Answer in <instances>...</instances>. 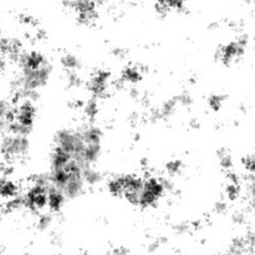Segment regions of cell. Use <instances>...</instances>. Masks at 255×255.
Segmentation results:
<instances>
[{
  "label": "cell",
  "mask_w": 255,
  "mask_h": 255,
  "mask_svg": "<svg viewBox=\"0 0 255 255\" xmlns=\"http://www.w3.org/2000/svg\"><path fill=\"white\" fill-rule=\"evenodd\" d=\"M55 143L57 148L69 153L75 161L79 159L84 149L85 142L82 139L80 131H74L70 128H61L55 134Z\"/></svg>",
  "instance_id": "6da1fadb"
},
{
  "label": "cell",
  "mask_w": 255,
  "mask_h": 255,
  "mask_svg": "<svg viewBox=\"0 0 255 255\" xmlns=\"http://www.w3.org/2000/svg\"><path fill=\"white\" fill-rule=\"evenodd\" d=\"M29 139L26 136L9 133L2 137L0 142V149L7 158H16L24 156L29 151Z\"/></svg>",
  "instance_id": "7a4b0ae2"
},
{
  "label": "cell",
  "mask_w": 255,
  "mask_h": 255,
  "mask_svg": "<svg viewBox=\"0 0 255 255\" xmlns=\"http://www.w3.org/2000/svg\"><path fill=\"white\" fill-rule=\"evenodd\" d=\"M163 191L164 187L161 179L153 178V177L142 179V188L141 193H139L138 204L142 207L151 206L161 197Z\"/></svg>",
  "instance_id": "3957f363"
},
{
  "label": "cell",
  "mask_w": 255,
  "mask_h": 255,
  "mask_svg": "<svg viewBox=\"0 0 255 255\" xmlns=\"http://www.w3.org/2000/svg\"><path fill=\"white\" fill-rule=\"evenodd\" d=\"M35 116V107L31 101H24L14 109V120L26 126H32Z\"/></svg>",
  "instance_id": "277c9868"
},
{
  "label": "cell",
  "mask_w": 255,
  "mask_h": 255,
  "mask_svg": "<svg viewBox=\"0 0 255 255\" xmlns=\"http://www.w3.org/2000/svg\"><path fill=\"white\" fill-rule=\"evenodd\" d=\"M109 77V72L104 71V70H99L92 75L89 81V89L91 90L95 96H102L106 92Z\"/></svg>",
  "instance_id": "5b68a950"
},
{
  "label": "cell",
  "mask_w": 255,
  "mask_h": 255,
  "mask_svg": "<svg viewBox=\"0 0 255 255\" xmlns=\"http://www.w3.org/2000/svg\"><path fill=\"white\" fill-rule=\"evenodd\" d=\"M65 196L62 194V192L60 189H57L56 187L51 186L47 188L46 191V204L49 206L50 209L52 211H57V209L61 208L62 203H64Z\"/></svg>",
  "instance_id": "8992f818"
},
{
  "label": "cell",
  "mask_w": 255,
  "mask_h": 255,
  "mask_svg": "<svg viewBox=\"0 0 255 255\" xmlns=\"http://www.w3.org/2000/svg\"><path fill=\"white\" fill-rule=\"evenodd\" d=\"M72 158L69 153H66L62 149L55 147L51 153V169L54 168H64Z\"/></svg>",
  "instance_id": "52a82bcc"
},
{
  "label": "cell",
  "mask_w": 255,
  "mask_h": 255,
  "mask_svg": "<svg viewBox=\"0 0 255 255\" xmlns=\"http://www.w3.org/2000/svg\"><path fill=\"white\" fill-rule=\"evenodd\" d=\"M17 187L12 181L6 177H0V197L2 198H14L16 197Z\"/></svg>",
  "instance_id": "ba28073f"
},
{
  "label": "cell",
  "mask_w": 255,
  "mask_h": 255,
  "mask_svg": "<svg viewBox=\"0 0 255 255\" xmlns=\"http://www.w3.org/2000/svg\"><path fill=\"white\" fill-rule=\"evenodd\" d=\"M125 186H126V176L114 177V178L109 182L110 191H111L114 194H117V196L124 194Z\"/></svg>",
  "instance_id": "9c48e42d"
},
{
  "label": "cell",
  "mask_w": 255,
  "mask_h": 255,
  "mask_svg": "<svg viewBox=\"0 0 255 255\" xmlns=\"http://www.w3.org/2000/svg\"><path fill=\"white\" fill-rule=\"evenodd\" d=\"M82 178H84V182L86 181L87 183L94 184L97 183V182L101 179V174H100L99 171H96L95 168L89 166H84L82 167Z\"/></svg>",
  "instance_id": "30bf717a"
},
{
  "label": "cell",
  "mask_w": 255,
  "mask_h": 255,
  "mask_svg": "<svg viewBox=\"0 0 255 255\" xmlns=\"http://www.w3.org/2000/svg\"><path fill=\"white\" fill-rule=\"evenodd\" d=\"M61 62L66 69L70 70V71H74L77 67H80V59L72 54H65L64 56L61 57Z\"/></svg>",
  "instance_id": "8fae6325"
},
{
  "label": "cell",
  "mask_w": 255,
  "mask_h": 255,
  "mask_svg": "<svg viewBox=\"0 0 255 255\" xmlns=\"http://www.w3.org/2000/svg\"><path fill=\"white\" fill-rule=\"evenodd\" d=\"M124 79L128 81H138L141 79V72L137 67H126L124 70Z\"/></svg>",
  "instance_id": "7c38bea8"
},
{
  "label": "cell",
  "mask_w": 255,
  "mask_h": 255,
  "mask_svg": "<svg viewBox=\"0 0 255 255\" xmlns=\"http://www.w3.org/2000/svg\"><path fill=\"white\" fill-rule=\"evenodd\" d=\"M219 158H221V164L224 168H231L232 167V157L227 151L219 152Z\"/></svg>",
  "instance_id": "4fadbf2b"
},
{
  "label": "cell",
  "mask_w": 255,
  "mask_h": 255,
  "mask_svg": "<svg viewBox=\"0 0 255 255\" xmlns=\"http://www.w3.org/2000/svg\"><path fill=\"white\" fill-rule=\"evenodd\" d=\"M51 216L47 213L42 214V216H40L39 221H37V227H39L40 229H46L47 227L50 226V223H51Z\"/></svg>",
  "instance_id": "5bb4252c"
},
{
  "label": "cell",
  "mask_w": 255,
  "mask_h": 255,
  "mask_svg": "<svg viewBox=\"0 0 255 255\" xmlns=\"http://www.w3.org/2000/svg\"><path fill=\"white\" fill-rule=\"evenodd\" d=\"M86 114L91 117L97 114V102L95 101V99L90 100L86 104Z\"/></svg>",
  "instance_id": "9a60e30c"
},
{
  "label": "cell",
  "mask_w": 255,
  "mask_h": 255,
  "mask_svg": "<svg viewBox=\"0 0 255 255\" xmlns=\"http://www.w3.org/2000/svg\"><path fill=\"white\" fill-rule=\"evenodd\" d=\"M67 84H69L70 86H76V85H79L80 84L79 75H77L75 71H69V74H67Z\"/></svg>",
  "instance_id": "2e32d148"
},
{
  "label": "cell",
  "mask_w": 255,
  "mask_h": 255,
  "mask_svg": "<svg viewBox=\"0 0 255 255\" xmlns=\"http://www.w3.org/2000/svg\"><path fill=\"white\" fill-rule=\"evenodd\" d=\"M221 102H222V97L218 96V95H214L209 99V105H211L213 109H218L221 106Z\"/></svg>",
  "instance_id": "e0dca14e"
},
{
  "label": "cell",
  "mask_w": 255,
  "mask_h": 255,
  "mask_svg": "<svg viewBox=\"0 0 255 255\" xmlns=\"http://www.w3.org/2000/svg\"><path fill=\"white\" fill-rule=\"evenodd\" d=\"M179 167H181V162L177 161V159H173V161L168 162V164H167V168H168L169 172H177Z\"/></svg>",
  "instance_id": "ac0fdd59"
},
{
  "label": "cell",
  "mask_w": 255,
  "mask_h": 255,
  "mask_svg": "<svg viewBox=\"0 0 255 255\" xmlns=\"http://www.w3.org/2000/svg\"><path fill=\"white\" fill-rule=\"evenodd\" d=\"M248 192L249 196H251V199H255V177H252V179L249 181Z\"/></svg>",
  "instance_id": "d6986e66"
},
{
  "label": "cell",
  "mask_w": 255,
  "mask_h": 255,
  "mask_svg": "<svg viewBox=\"0 0 255 255\" xmlns=\"http://www.w3.org/2000/svg\"><path fill=\"white\" fill-rule=\"evenodd\" d=\"M216 209H217V212H223L227 209V206L223 203V202H219V203H217Z\"/></svg>",
  "instance_id": "ffe728a7"
},
{
  "label": "cell",
  "mask_w": 255,
  "mask_h": 255,
  "mask_svg": "<svg viewBox=\"0 0 255 255\" xmlns=\"http://www.w3.org/2000/svg\"><path fill=\"white\" fill-rule=\"evenodd\" d=\"M126 249H124V248H120V249H116V251H115V254L116 255H126Z\"/></svg>",
  "instance_id": "44dd1931"
},
{
  "label": "cell",
  "mask_w": 255,
  "mask_h": 255,
  "mask_svg": "<svg viewBox=\"0 0 255 255\" xmlns=\"http://www.w3.org/2000/svg\"><path fill=\"white\" fill-rule=\"evenodd\" d=\"M52 255H61V254H52Z\"/></svg>",
  "instance_id": "7402d4cb"
},
{
  "label": "cell",
  "mask_w": 255,
  "mask_h": 255,
  "mask_svg": "<svg viewBox=\"0 0 255 255\" xmlns=\"http://www.w3.org/2000/svg\"><path fill=\"white\" fill-rule=\"evenodd\" d=\"M26 255H27V254H26Z\"/></svg>",
  "instance_id": "603a6c76"
}]
</instances>
